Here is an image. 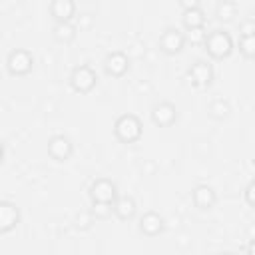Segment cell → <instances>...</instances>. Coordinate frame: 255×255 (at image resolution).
<instances>
[{"instance_id": "6da1fadb", "label": "cell", "mask_w": 255, "mask_h": 255, "mask_svg": "<svg viewBox=\"0 0 255 255\" xmlns=\"http://www.w3.org/2000/svg\"><path fill=\"white\" fill-rule=\"evenodd\" d=\"M203 48L205 52L213 58V60H223V58H229L231 52H233V40L227 32L223 30H213V32H207V38L203 42Z\"/></svg>"}, {"instance_id": "7a4b0ae2", "label": "cell", "mask_w": 255, "mask_h": 255, "mask_svg": "<svg viewBox=\"0 0 255 255\" xmlns=\"http://www.w3.org/2000/svg\"><path fill=\"white\" fill-rule=\"evenodd\" d=\"M114 133L124 143H133L141 137V122L133 114H124L114 124Z\"/></svg>"}, {"instance_id": "3957f363", "label": "cell", "mask_w": 255, "mask_h": 255, "mask_svg": "<svg viewBox=\"0 0 255 255\" xmlns=\"http://www.w3.org/2000/svg\"><path fill=\"white\" fill-rule=\"evenodd\" d=\"M96 84H98V76H96V72L90 66L82 64V66H76L74 68V72L70 76V86H72L74 92L88 94Z\"/></svg>"}, {"instance_id": "277c9868", "label": "cell", "mask_w": 255, "mask_h": 255, "mask_svg": "<svg viewBox=\"0 0 255 255\" xmlns=\"http://www.w3.org/2000/svg\"><path fill=\"white\" fill-rule=\"evenodd\" d=\"M6 66L12 76H26L34 68V56L28 50H12L8 54Z\"/></svg>"}, {"instance_id": "5b68a950", "label": "cell", "mask_w": 255, "mask_h": 255, "mask_svg": "<svg viewBox=\"0 0 255 255\" xmlns=\"http://www.w3.org/2000/svg\"><path fill=\"white\" fill-rule=\"evenodd\" d=\"M187 38L183 32H179L177 28H167L161 36H159V50L167 56H175L183 50Z\"/></svg>"}, {"instance_id": "8992f818", "label": "cell", "mask_w": 255, "mask_h": 255, "mask_svg": "<svg viewBox=\"0 0 255 255\" xmlns=\"http://www.w3.org/2000/svg\"><path fill=\"white\" fill-rule=\"evenodd\" d=\"M187 76L191 80L193 86L197 88H207L213 80V68L209 62H203V60H197L189 70H187Z\"/></svg>"}, {"instance_id": "52a82bcc", "label": "cell", "mask_w": 255, "mask_h": 255, "mask_svg": "<svg viewBox=\"0 0 255 255\" xmlns=\"http://www.w3.org/2000/svg\"><path fill=\"white\" fill-rule=\"evenodd\" d=\"M90 197L92 201H116L118 197V189H116V183L110 181V179H98L92 183L90 187Z\"/></svg>"}, {"instance_id": "ba28073f", "label": "cell", "mask_w": 255, "mask_h": 255, "mask_svg": "<svg viewBox=\"0 0 255 255\" xmlns=\"http://www.w3.org/2000/svg\"><path fill=\"white\" fill-rule=\"evenodd\" d=\"M175 118H177V110H175V106L171 102H159L151 110V120H153L155 126L167 128V126H171L175 122Z\"/></svg>"}, {"instance_id": "9c48e42d", "label": "cell", "mask_w": 255, "mask_h": 255, "mask_svg": "<svg viewBox=\"0 0 255 255\" xmlns=\"http://www.w3.org/2000/svg\"><path fill=\"white\" fill-rule=\"evenodd\" d=\"M74 147H72V141L66 137V135H52L48 139V153L58 159V161H66L70 155H72Z\"/></svg>"}, {"instance_id": "30bf717a", "label": "cell", "mask_w": 255, "mask_h": 255, "mask_svg": "<svg viewBox=\"0 0 255 255\" xmlns=\"http://www.w3.org/2000/svg\"><path fill=\"white\" fill-rule=\"evenodd\" d=\"M20 223V211L10 201H0V233L12 231Z\"/></svg>"}, {"instance_id": "8fae6325", "label": "cell", "mask_w": 255, "mask_h": 255, "mask_svg": "<svg viewBox=\"0 0 255 255\" xmlns=\"http://www.w3.org/2000/svg\"><path fill=\"white\" fill-rule=\"evenodd\" d=\"M50 14L56 22H72L76 16V4L74 0H52Z\"/></svg>"}, {"instance_id": "7c38bea8", "label": "cell", "mask_w": 255, "mask_h": 255, "mask_svg": "<svg viewBox=\"0 0 255 255\" xmlns=\"http://www.w3.org/2000/svg\"><path fill=\"white\" fill-rule=\"evenodd\" d=\"M104 66H106V72H108L110 76L120 78V76H124V74L128 72L129 60H128V56H126L124 52H112V54H108Z\"/></svg>"}, {"instance_id": "4fadbf2b", "label": "cell", "mask_w": 255, "mask_h": 255, "mask_svg": "<svg viewBox=\"0 0 255 255\" xmlns=\"http://www.w3.org/2000/svg\"><path fill=\"white\" fill-rule=\"evenodd\" d=\"M191 199H193V203L199 209H211L215 205V201H217V195H215V191L209 185H203L201 183V185H197L191 191Z\"/></svg>"}, {"instance_id": "5bb4252c", "label": "cell", "mask_w": 255, "mask_h": 255, "mask_svg": "<svg viewBox=\"0 0 255 255\" xmlns=\"http://www.w3.org/2000/svg\"><path fill=\"white\" fill-rule=\"evenodd\" d=\"M139 229H141V233H145V235H149V237H155V235L163 229V219H161V215L155 213V211H147V213L141 215V219H139Z\"/></svg>"}, {"instance_id": "9a60e30c", "label": "cell", "mask_w": 255, "mask_h": 255, "mask_svg": "<svg viewBox=\"0 0 255 255\" xmlns=\"http://www.w3.org/2000/svg\"><path fill=\"white\" fill-rule=\"evenodd\" d=\"M114 215L120 219H131L135 215V201L129 195H118L114 201Z\"/></svg>"}, {"instance_id": "2e32d148", "label": "cell", "mask_w": 255, "mask_h": 255, "mask_svg": "<svg viewBox=\"0 0 255 255\" xmlns=\"http://www.w3.org/2000/svg\"><path fill=\"white\" fill-rule=\"evenodd\" d=\"M52 36H54V40H58L62 44H70V42L76 40L78 28L72 22H56L54 28H52Z\"/></svg>"}, {"instance_id": "e0dca14e", "label": "cell", "mask_w": 255, "mask_h": 255, "mask_svg": "<svg viewBox=\"0 0 255 255\" xmlns=\"http://www.w3.org/2000/svg\"><path fill=\"white\" fill-rule=\"evenodd\" d=\"M181 22H183V28H185V30L203 28V26H205V14H203L201 8H189V10H183Z\"/></svg>"}, {"instance_id": "ac0fdd59", "label": "cell", "mask_w": 255, "mask_h": 255, "mask_svg": "<svg viewBox=\"0 0 255 255\" xmlns=\"http://www.w3.org/2000/svg\"><path fill=\"white\" fill-rule=\"evenodd\" d=\"M237 16V4L231 2V0H221L217 6H215V18L219 22H233Z\"/></svg>"}, {"instance_id": "d6986e66", "label": "cell", "mask_w": 255, "mask_h": 255, "mask_svg": "<svg viewBox=\"0 0 255 255\" xmlns=\"http://www.w3.org/2000/svg\"><path fill=\"white\" fill-rule=\"evenodd\" d=\"M239 52L247 60H255V34L239 36Z\"/></svg>"}, {"instance_id": "ffe728a7", "label": "cell", "mask_w": 255, "mask_h": 255, "mask_svg": "<svg viewBox=\"0 0 255 255\" xmlns=\"http://www.w3.org/2000/svg\"><path fill=\"white\" fill-rule=\"evenodd\" d=\"M209 116L213 118V120H223V118H227L229 116V104L225 102V100H213L211 104H209Z\"/></svg>"}, {"instance_id": "44dd1931", "label": "cell", "mask_w": 255, "mask_h": 255, "mask_svg": "<svg viewBox=\"0 0 255 255\" xmlns=\"http://www.w3.org/2000/svg\"><path fill=\"white\" fill-rule=\"evenodd\" d=\"M90 211L94 213L96 219H108L114 213V203L112 201H94Z\"/></svg>"}, {"instance_id": "7402d4cb", "label": "cell", "mask_w": 255, "mask_h": 255, "mask_svg": "<svg viewBox=\"0 0 255 255\" xmlns=\"http://www.w3.org/2000/svg\"><path fill=\"white\" fill-rule=\"evenodd\" d=\"M185 38H187L191 44H201V46H203V42H205V38H207V32H205V28H193V30H187Z\"/></svg>"}, {"instance_id": "603a6c76", "label": "cell", "mask_w": 255, "mask_h": 255, "mask_svg": "<svg viewBox=\"0 0 255 255\" xmlns=\"http://www.w3.org/2000/svg\"><path fill=\"white\" fill-rule=\"evenodd\" d=\"M92 223H94V213H92V211H82V213H78V217H76V227H78V229H88Z\"/></svg>"}, {"instance_id": "cb8c5ba5", "label": "cell", "mask_w": 255, "mask_h": 255, "mask_svg": "<svg viewBox=\"0 0 255 255\" xmlns=\"http://www.w3.org/2000/svg\"><path fill=\"white\" fill-rule=\"evenodd\" d=\"M247 34H255V20H245L239 26V36H247Z\"/></svg>"}, {"instance_id": "d4e9b609", "label": "cell", "mask_w": 255, "mask_h": 255, "mask_svg": "<svg viewBox=\"0 0 255 255\" xmlns=\"http://www.w3.org/2000/svg\"><path fill=\"white\" fill-rule=\"evenodd\" d=\"M245 201L255 207V179H253V181L247 185V189H245Z\"/></svg>"}, {"instance_id": "484cf974", "label": "cell", "mask_w": 255, "mask_h": 255, "mask_svg": "<svg viewBox=\"0 0 255 255\" xmlns=\"http://www.w3.org/2000/svg\"><path fill=\"white\" fill-rule=\"evenodd\" d=\"M181 8L183 10H189V8H199V0H179Z\"/></svg>"}, {"instance_id": "4316f807", "label": "cell", "mask_w": 255, "mask_h": 255, "mask_svg": "<svg viewBox=\"0 0 255 255\" xmlns=\"http://www.w3.org/2000/svg\"><path fill=\"white\" fill-rule=\"evenodd\" d=\"M247 253L255 255V237H251V239H249V245H247Z\"/></svg>"}]
</instances>
